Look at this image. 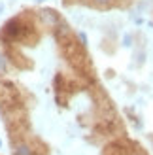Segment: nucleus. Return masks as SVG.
Returning <instances> with one entry per match:
<instances>
[{"mask_svg":"<svg viewBox=\"0 0 153 155\" xmlns=\"http://www.w3.org/2000/svg\"><path fill=\"white\" fill-rule=\"evenodd\" d=\"M40 21L44 23L45 27L55 28L63 19H60V15H59L55 10H42V12H40Z\"/></svg>","mask_w":153,"mask_h":155,"instance_id":"1","label":"nucleus"},{"mask_svg":"<svg viewBox=\"0 0 153 155\" xmlns=\"http://www.w3.org/2000/svg\"><path fill=\"white\" fill-rule=\"evenodd\" d=\"M4 36L10 38V40L21 36V23H19V19H11V21L6 23V27H4Z\"/></svg>","mask_w":153,"mask_h":155,"instance_id":"2","label":"nucleus"},{"mask_svg":"<svg viewBox=\"0 0 153 155\" xmlns=\"http://www.w3.org/2000/svg\"><path fill=\"white\" fill-rule=\"evenodd\" d=\"M68 34H70V27H68L64 21H60L59 25L55 27V38H57V40H63V38L68 36Z\"/></svg>","mask_w":153,"mask_h":155,"instance_id":"3","label":"nucleus"},{"mask_svg":"<svg viewBox=\"0 0 153 155\" xmlns=\"http://www.w3.org/2000/svg\"><path fill=\"white\" fill-rule=\"evenodd\" d=\"M13 155H34V153H32V148H30L28 144L21 142V144H17V146H15Z\"/></svg>","mask_w":153,"mask_h":155,"instance_id":"4","label":"nucleus"},{"mask_svg":"<svg viewBox=\"0 0 153 155\" xmlns=\"http://www.w3.org/2000/svg\"><path fill=\"white\" fill-rule=\"evenodd\" d=\"M93 4H96V6H100V8H106V6H110V4H113V0H93Z\"/></svg>","mask_w":153,"mask_h":155,"instance_id":"5","label":"nucleus"},{"mask_svg":"<svg viewBox=\"0 0 153 155\" xmlns=\"http://www.w3.org/2000/svg\"><path fill=\"white\" fill-rule=\"evenodd\" d=\"M78 40L81 42V45H87V34L85 32H78Z\"/></svg>","mask_w":153,"mask_h":155,"instance_id":"6","label":"nucleus"},{"mask_svg":"<svg viewBox=\"0 0 153 155\" xmlns=\"http://www.w3.org/2000/svg\"><path fill=\"white\" fill-rule=\"evenodd\" d=\"M6 66H8V63H6V57L0 53V70H6Z\"/></svg>","mask_w":153,"mask_h":155,"instance_id":"7","label":"nucleus"},{"mask_svg":"<svg viewBox=\"0 0 153 155\" xmlns=\"http://www.w3.org/2000/svg\"><path fill=\"white\" fill-rule=\"evenodd\" d=\"M2 10H4V6H2V4H0V12H2Z\"/></svg>","mask_w":153,"mask_h":155,"instance_id":"8","label":"nucleus"},{"mask_svg":"<svg viewBox=\"0 0 153 155\" xmlns=\"http://www.w3.org/2000/svg\"><path fill=\"white\" fill-rule=\"evenodd\" d=\"M36 2H45V0H36Z\"/></svg>","mask_w":153,"mask_h":155,"instance_id":"9","label":"nucleus"},{"mask_svg":"<svg viewBox=\"0 0 153 155\" xmlns=\"http://www.w3.org/2000/svg\"><path fill=\"white\" fill-rule=\"evenodd\" d=\"M0 146H2V142H0Z\"/></svg>","mask_w":153,"mask_h":155,"instance_id":"10","label":"nucleus"}]
</instances>
